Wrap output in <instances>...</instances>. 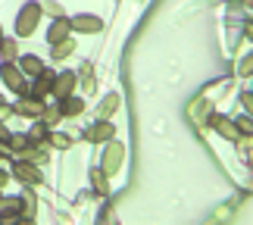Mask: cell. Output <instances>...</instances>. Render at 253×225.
I'll return each instance as SVG.
<instances>
[{
    "instance_id": "9",
    "label": "cell",
    "mask_w": 253,
    "mask_h": 225,
    "mask_svg": "<svg viewBox=\"0 0 253 225\" xmlns=\"http://www.w3.org/2000/svg\"><path fill=\"white\" fill-rule=\"evenodd\" d=\"M212 129H216L219 135H225V138H231V141H235V138H241V135H238V129H235V125H231V122L225 119V116H212Z\"/></svg>"
},
{
    "instance_id": "10",
    "label": "cell",
    "mask_w": 253,
    "mask_h": 225,
    "mask_svg": "<svg viewBox=\"0 0 253 225\" xmlns=\"http://www.w3.org/2000/svg\"><path fill=\"white\" fill-rule=\"evenodd\" d=\"M69 32H72V28H69V19H63V16H60V19L53 22V28L47 32V38H50V41L56 44V41H63V38L69 35Z\"/></svg>"
},
{
    "instance_id": "12",
    "label": "cell",
    "mask_w": 253,
    "mask_h": 225,
    "mask_svg": "<svg viewBox=\"0 0 253 225\" xmlns=\"http://www.w3.org/2000/svg\"><path fill=\"white\" fill-rule=\"evenodd\" d=\"M19 210V200H3L0 203V222H13Z\"/></svg>"
},
{
    "instance_id": "21",
    "label": "cell",
    "mask_w": 253,
    "mask_h": 225,
    "mask_svg": "<svg viewBox=\"0 0 253 225\" xmlns=\"http://www.w3.org/2000/svg\"><path fill=\"white\" fill-rule=\"evenodd\" d=\"M94 184H97V191H100V194L110 191V188H106V172H103V169H100V172H94Z\"/></svg>"
},
{
    "instance_id": "16",
    "label": "cell",
    "mask_w": 253,
    "mask_h": 225,
    "mask_svg": "<svg viewBox=\"0 0 253 225\" xmlns=\"http://www.w3.org/2000/svg\"><path fill=\"white\" fill-rule=\"evenodd\" d=\"M47 141H50L53 147H60V150H66V147L72 144V138H69V135H60V132H56V135H47Z\"/></svg>"
},
{
    "instance_id": "17",
    "label": "cell",
    "mask_w": 253,
    "mask_h": 225,
    "mask_svg": "<svg viewBox=\"0 0 253 225\" xmlns=\"http://www.w3.org/2000/svg\"><path fill=\"white\" fill-rule=\"evenodd\" d=\"M116 106H119V97H116V94H110V97H106V100L100 103V116L106 119V116H110V113L116 110Z\"/></svg>"
},
{
    "instance_id": "18",
    "label": "cell",
    "mask_w": 253,
    "mask_h": 225,
    "mask_svg": "<svg viewBox=\"0 0 253 225\" xmlns=\"http://www.w3.org/2000/svg\"><path fill=\"white\" fill-rule=\"evenodd\" d=\"M28 141H35V144H41V141H47V125H35V129L28 132Z\"/></svg>"
},
{
    "instance_id": "8",
    "label": "cell",
    "mask_w": 253,
    "mask_h": 225,
    "mask_svg": "<svg viewBox=\"0 0 253 225\" xmlns=\"http://www.w3.org/2000/svg\"><path fill=\"white\" fill-rule=\"evenodd\" d=\"M69 28H75V32H100V19L97 16H75Z\"/></svg>"
},
{
    "instance_id": "7",
    "label": "cell",
    "mask_w": 253,
    "mask_h": 225,
    "mask_svg": "<svg viewBox=\"0 0 253 225\" xmlns=\"http://www.w3.org/2000/svg\"><path fill=\"white\" fill-rule=\"evenodd\" d=\"M41 110H44V106H41V100H35V97H19V103H16V110L13 113H19V116H41Z\"/></svg>"
},
{
    "instance_id": "20",
    "label": "cell",
    "mask_w": 253,
    "mask_h": 225,
    "mask_svg": "<svg viewBox=\"0 0 253 225\" xmlns=\"http://www.w3.org/2000/svg\"><path fill=\"white\" fill-rule=\"evenodd\" d=\"M22 203H25V216L32 219V216H35V197H32V191L22 194Z\"/></svg>"
},
{
    "instance_id": "14",
    "label": "cell",
    "mask_w": 253,
    "mask_h": 225,
    "mask_svg": "<svg viewBox=\"0 0 253 225\" xmlns=\"http://www.w3.org/2000/svg\"><path fill=\"white\" fill-rule=\"evenodd\" d=\"M84 110V103L79 100V97H63V113L66 116H79Z\"/></svg>"
},
{
    "instance_id": "4",
    "label": "cell",
    "mask_w": 253,
    "mask_h": 225,
    "mask_svg": "<svg viewBox=\"0 0 253 225\" xmlns=\"http://www.w3.org/2000/svg\"><path fill=\"white\" fill-rule=\"evenodd\" d=\"M0 75H3V82H6L9 88H13V91H19L22 97L28 94V88H25V82H22V72H19L13 63H3V69H0Z\"/></svg>"
},
{
    "instance_id": "6",
    "label": "cell",
    "mask_w": 253,
    "mask_h": 225,
    "mask_svg": "<svg viewBox=\"0 0 253 225\" xmlns=\"http://www.w3.org/2000/svg\"><path fill=\"white\" fill-rule=\"evenodd\" d=\"M72 88H75V75H72V72H63V75L53 82V91H50V94H56V97L63 100V97H72Z\"/></svg>"
},
{
    "instance_id": "23",
    "label": "cell",
    "mask_w": 253,
    "mask_h": 225,
    "mask_svg": "<svg viewBox=\"0 0 253 225\" xmlns=\"http://www.w3.org/2000/svg\"><path fill=\"white\" fill-rule=\"evenodd\" d=\"M19 160H32V163H41V160H44V153H41V150H25V147H22V156H19Z\"/></svg>"
},
{
    "instance_id": "24",
    "label": "cell",
    "mask_w": 253,
    "mask_h": 225,
    "mask_svg": "<svg viewBox=\"0 0 253 225\" xmlns=\"http://www.w3.org/2000/svg\"><path fill=\"white\" fill-rule=\"evenodd\" d=\"M9 141H13V147H16V150L28 147V135H13V138H9Z\"/></svg>"
},
{
    "instance_id": "5",
    "label": "cell",
    "mask_w": 253,
    "mask_h": 225,
    "mask_svg": "<svg viewBox=\"0 0 253 225\" xmlns=\"http://www.w3.org/2000/svg\"><path fill=\"white\" fill-rule=\"evenodd\" d=\"M13 172H16V179L25 181V184H38V181H41V172H38L28 160H19V163L13 166Z\"/></svg>"
},
{
    "instance_id": "1",
    "label": "cell",
    "mask_w": 253,
    "mask_h": 225,
    "mask_svg": "<svg viewBox=\"0 0 253 225\" xmlns=\"http://www.w3.org/2000/svg\"><path fill=\"white\" fill-rule=\"evenodd\" d=\"M38 16H41V6H38V3H25V6H22V13H19V19H16V32H19V38H25V35L35 32Z\"/></svg>"
},
{
    "instance_id": "25",
    "label": "cell",
    "mask_w": 253,
    "mask_h": 225,
    "mask_svg": "<svg viewBox=\"0 0 253 225\" xmlns=\"http://www.w3.org/2000/svg\"><path fill=\"white\" fill-rule=\"evenodd\" d=\"M9 138H13V135H9V132L3 129V122H0V141H9Z\"/></svg>"
},
{
    "instance_id": "22",
    "label": "cell",
    "mask_w": 253,
    "mask_h": 225,
    "mask_svg": "<svg viewBox=\"0 0 253 225\" xmlns=\"http://www.w3.org/2000/svg\"><path fill=\"white\" fill-rule=\"evenodd\" d=\"M0 50H3L6 60H13L16 56V41H0Z\"/></svg>"
},
{
    "instance_id": "27",
    "label": "cell",
    "mask_w": 253,
    "mask_h": 225,
    "mask_svg": "<svg viewBox=\"0 0 253 225\" xmlns=\"http://www.w3.org/2000/svg\"><path fill=\"white\" fill-rule=\"evenodd\" d=\"M0 41H3V32H0Z\"/></svg>"
},
{
    "instance_id": "11",
    "label": "cell",
    "mask_w": 253,
    "mask_h": 225,
    "mask_svg": "<svg viewBox=\"0 0 253 225\" xmlns=\"http://www.w3.org/2000/svg\"><path fill=\"white\" fill-rule=\"evenodd\" d=\"M106 138H113V125L110 122H97L94 129L87 132V141H94V144L97 141H106Z\"/></svg>"
},
{
    "instance_id": "15",
    "label": "cell",
    "mask_w": 253,
    "mask_h": 225,
    "mask_svg": "<svg viewBox=\"0 0 253 225\" xmlns=\"http://www.w3.org/2000/svg\"><path fill=\"white\" fill-rule=\"evenodd\" d=\"M72 50H75V41H72V38H69V41H56L53 56H56V60H63V56H69Z\"/></svg>"
},
{
    "instance_id": "19",
    "label": "cell",
    "mask_w": 253,
    "mask_h": 225,
    "mask_svg": "<svg viewBox=\"0 0 253 225\" xmlns=\"http://www.w3.org/2000/svg\"><path fill=\"white\" fill-rule=\"evenodd\" d=\"M41 116H44V125H53V122L63 116V110H56V106H50V110H41Z\"/></svg>"
},
{
    "instance_id": "13",
    "label": "cell",
    "mask_w": 253,
    "mask_h": 225,
    "mask_svg": "<svg viewBox=\"0 0 253 225\" xmlns=\"http://www.w3.org/2000/svg\"><path fill=\"white\" fill-rule=\"evenodd\" d=\"M19 66H22V72H28V75H38L44 69V63L38 60V56H22V60H19Z\"/></svg>"
},
{
    "instance_id": "3",
    "label": "cell",
    "mask_w": 253,
    "mask_h": 225,
    "mask_svg": "<svg viewBox=\"0 0 253 225\" xmlns=\"http://www.w3.org/2000/svg\"><path fill=\"white\" fill-rule=\"evenodd\" d=\"M53 82H56V75L50 69H41L38 72V82H35V91L28 94V97H35V100H41V97H47L53 91Z\"/></svg>"
},
{
    "instance_id": "26",
    "label": "cell",
    "mask_w": 253,
    "mask_h": 225,
    "mask_svg": "<svg viewBox=\"0 0 253 225\" xmlns=\"http://www.w3.org/2000/svg\"><path fill=\"white\" fill-rule=\"evenodd\" d=\"M3 184H6V172L0 169V188H3Z\"/></svg>"
},
{
    "instance_id": "2",
    "label": "cell",
    "mask_w": 253,
    "mask_h": 225,
    "mask_svg": "<svg viewBox=\"0 0 253 225\" xmlns=\"http://www.w3.org/2000/svg\"><path fill=\"white\" fill-rule=\"evenodd\" d=\"M122 160H125V147H122V144H110V147H106V156H103V172L106 175L119 172Z\"/></svg>"
}]
</instances>
